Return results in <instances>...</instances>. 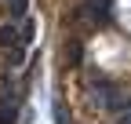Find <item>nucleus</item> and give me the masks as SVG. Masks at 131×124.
Returning <instances> with one entry per match:
<instances>
[{"label": "nucleus", "instance_id": "nucleus-2", "mask_svg": "<svg viewBox=\"0 0 131 124\" xmlns=\"http://www.w3.org/2000/svg\"><path fill=\"white\" fill-rule=\"evenodd\" d=\"M84 58H88V44H84V37L66 33V37H62V48H58L62 69H77V66H84Z\"/></svg>", "mask_w": 131, "mask_h": 124}, {"label": "nucleus", "instance_id": "nucleus-6", "mask_svg": "<svg viewBox=\"0 0 131 124\" xmlns=\"http://www.w3.org/2000/svg\"><path fill=\"white\" fill-rule=\"evenodd\" d=\"M18 29H22V48H29V44L37 40V18H33V15H26V18L18 22Z\"/></svg>", "mask_w": 131, "mask_h": 124}, {"label": "nucleus", "instance_id": "nucleus-7", "mask_svg": "<svg viewBox=\"0 0 131 124\" xmlns=\"http://www.w3.org/2000/svg\"><path fill=\"white\" fill-rule=\"evenodd\" d=\"M51 113H55V124H73V117H69V110H66L62 102H55V106H51Z\"/></svg>", "mask_w": 131, "mask_h": 124}, {"label": "nucleus", "instance_id": "nucleus-4", "mask_svg": "<svg viewBox=\"0 0 131 124\" xmlns=\"http://www.w3.org/2000/svg\"><path fill=\"white\" fill-rule=\"evenodd\" d=\"M0 4H4V15L11 22H22L29 15V0H0Z\"/></svg>", "mask_w": 131, "mask_h": 124}, {"label": "nucleus", "instance_id": "nucleus-1", "mask_svg": "<svg viewBox=\"0 0 131 124\" xmlns=\"http://www.w3.org/2000/svg\"><path fill=\"white\" fill-rule=\"evenodd\" d=\"M84 95H88L91 106H98V110H106V113H113V117L127 106L124 84L117 80V77H109V73H91V77H84Z\"/></svg>", "mask_w": 131, "mask_h": 124}, {"label": "nucleus", "instance_id": "nucleus-9", "mask_svg": "<svg viewBox=\"0 0 131 124\" xmlns=\"http://www.w3.org/2000/svg\"><path fill=\"white\" fill-rule=\"evenodd\" d=\"M117 124H131V99H127V106L117 113Z\"/></svg>", "mask_w": 131, "mask_h": 124}, {"label": "nucleus", "instance_id": "nucleus-5", "mask_svg": "<svg viewBox=\"0 0 131 124\" xmlns=\"http://www.w3.org/2000/svg\"><path fill=\"white\" fill-rule=\"evenodd\" d=\"M26 58H29V48H22V44H15V48H4V62H7V69H18Z\"/></svg>", "mask_w": 131, "mask_h": 124}, {"label": "nucleus", "instance_id": "nucleus-3", "mask_svg": "<svg viewBox=\"0 0 131 124\" xmlns=\"http://www.w3.org/2000/svg\"><path fill=\"white\" fill-rule=\"evenodd\" d=\"M15 44H22V29H18V22L4 18V22H0V51H4V48H15Z\"/></svg>", "mask_w": 131, "mask_h": 124}, {"label": "nucleus", "instance_id": "nucleus-8", "mask_svg": "<svg viewBox=\"0 0 131 124\" xmlns=\"http://www.w3.org/2000/svg\"><path fill=\"white\" fill-rule=\"evenodd\" d=\"M84 4H91L95 11H102V15H109V11H113V0H84Z\"/></svg>", "mask_w": 131, "mask_h": 124}]
</instances>
